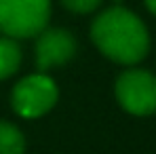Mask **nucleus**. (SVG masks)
<instances>
[{
    "mask_svg": "<svg viewBox=\"0 0 156 154\" xmlns=\"http://www.w3.org/2000/svg\"><path fill=\"white\" fill-rule=\"evenodd\" d=\"M95 47L116 63H139L150 51L146 23L125 6H112L99 13L91 26Z\"/></svg>",
    "mask_w": 156,
    "mask_h": 154,
    "instance_id": "1",
    "label": "nucleus"
},
{
    "mask_svg": "<svg viewBox=\"0 0 156 154\" xmlns=\"http://www.w3.org/2000/svg\"><path fill=\"white\" fill-rule=\"evenodd\" d=\"M49 0H0V32L9 38H30L49 23Z\"/></svg>",
    "mask_w": 156,
    "mask_h": 154,
    "instance_id": "2",
    "label": "nucleus"
},
{
    "mask_svg": "<svg viewBox=\"0 0 156 154\" xmlns=\"http://www.w3.org/2000/svg\"><path fill=\"white\" fill-rule=\"evenodd\" d=\"M116 99L135 116L156 112V76L148 70H127L116 80Z\"/></svg>",
    "mask_w": 156,
    "mask_h": 154,
    "instance_id": "3",
    "label": "nucleus"
},
{
    "mask_svg": "<svg viewBox=\"0 0 156 154\" xmlns=\"http://www.w3.org/2000/svg\"><path fill=\"white\" fill-rule=\"evenodd\" d=\"M57 102V84L44 74H32L13 89V108L23 118H36L51 110Z\"/></svg>",
    "mask_w": 156,
    "mask_h": 154,
    "instance_id": "4",
    "label": "nucleus"
},
{
    "mask_svg": "<svg viewBox=\"0 0 156 154\" xmlns=\"http://www.w3.org/2000/svg\"><path fill=\"white\" fill-rule=\"evenodd\" d=\"M76 53V40L70 32L61 27L42 30L36 42V63L40 70H51L70 61Z\"/></svg>",
    "mask_w": 156,
    "mask_h": 154,
    "instance_id": "5",
    "label": "nucleus"
},
{
    "mask_svg": "<svg viewBox=\"0 0 156 154\" xmlns=\"http://www.w3.org/2000/svg\"><path fill=\"white\" fill-rule=\"evenodd\" d=\"M21 63V51L15 42V38L0 36V80L9 78L17 72Z\"/></svg>",
    "mask_w": 156,
    "mask_h": 154,
    "instance_id": "6",
    "label": "nucleus"
},
{
    "mask_svg": "<svg viewBox=\"0 0 156 154\" xmlns=\"http://www.w3.org/2000/svg\"><path fill=\"white\" fill-rule=\"evenodd\" d=\"M23 133L15 125L0 120V154H23Z\"/></svg>",
    "mask_w": 156,
    "mask_h": 154,
    "instance_id": "7",
    "label": "nucleus"
},
{
    "mask_svg": "<svg viewBox=\"0 0 156 154\" xmlns=\"http://www.w3.org/2000/svg\"><path fill=\"white\" fill-rule=\"evenodd\" d=\"M61 4L78 15H87V13H93L101 6V0H61Z\"/></svg>",
    "mask_w": 156,
    "mask_h": 154,
    "instance_id": "8",
    "label": "nucleus"
},
{
    "mask_svg": "<svg viewBox=\"0 0 156 154\" xmlns=\"http://www.w3.org/2000/svg\"><path fill=\"white\" fill-rule=\"evenodd\" d=\"M146 6L152 15H156V0H146Z\"/></svg>",
    "mask_w": 156,
    "mask_h": 154,
    "instance_id": "9",
    "label": "nucleus"
}]
</instances>
